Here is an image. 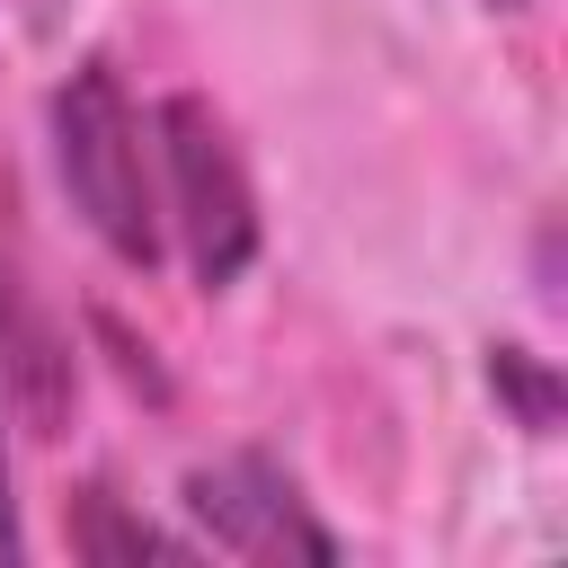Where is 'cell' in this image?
Here are the masks:
<instances>
[{
  "label": "cell",
  "mask_w": 568,
  "mask_h": 568,
  "mask_svg": "<svg viewBox=\"0 0 568 568\" xmlns=\"http://www.w3.org/2000/svg\"><path fill=\"white\" fill-rule=\"evenodd\" d=\"M53 169H62V195L71 213L98 231V248L133 275L160 266L169 231H160V186H151V142H142V115L115 80V62H80L62 89H53Z\"/></svg>",
  "instance_id": "obj_1"
},
{
  "label": "cell",
  "mask_w": 568,
  "mask_h": 568,
  "mask_svg": "<svg viewBox=\"0 0 568 568\" xmlns=\"http://www.w3.org/2000/svg\"><path fill=\"white\" fill-rule=\"evenodd\" d=\"M151 151H160V178H169V204H160V231H178L186 266L204 293H231L248 266H257V186H248V160L222 124L213 98L178 89L151 106Z\"/></svg>",
  "instance_id": "obj_2"
},
{
  "label": "cell",
  "mask_w": 568,
  "mask_h": 568,
  "mask_svg": "<svg viewBox=\"0 0 568 568\" xmlns=\"http://www.w3.org/2000/svg\"><path fill=\"white\" fill-rule=\"evenodd\" d=\"M178 506L195 515V541L231 550V559H257V568H284V559H311L328 568L337 559V532L311 515V497L293 488L284 462L266 453H213L178 479Z\"/></svg>",
  "instance_id": "obj_3"
},
{
  "label": "cell",
  "mask_w": 568,
  "mask_h": 568,
  "mask_svg": "<svg viewBox=\"0 0 568 568\" xmlns=\"http://www.w3.org/2000/svg\"><path fill=\"white\" fill-rule=\"evenodd\" d=\"M0 399L36 435H62V417H71V346L27 284V257L9 231V186H0Z\"/></svg>",
  "instance_id": "obj_4"
},
{
  "label": "cell",
  "mask_w": 568,
  "mask_h": 568,
  "mask_svg": "<svg viewBox=\"0 0 568 568\" xmlns=\"http://www.w3.org/2000/svg\"><path fill=\"white\" fill-rule=\"evenodd\" d=\"M71 550L80 559H106V568H124V559H186L195 541H178V532H160V524H142V515H124L115 506V488H71Z\"/></svg>",
  "instance_id": "obj_5"
},
{
  "label": "cell",
  "mask_w": 568,
  "mask_h": 568,
  "mask_svg": "<svg viewBox=\"0 0 568 568\" xmlns=\"http://www.w3.org/2000/svg\"><path fill=\"white\" fill-rule=\"evenodd\" d=\"M488 390L515 408V426H524V435H559V373H550V355H532V346L497 337V346H488Z\"/></svg>",
  "instance_id": "obj_6"
},
{
  "label": "cell",
  "mask_w": 568,
  "mask_h": 568,
  "mask_svg": "<svg viewBox=\"0 0 568 568\" xmlns=\"http://www.w3.org/2000/svg\"><path fill=\"white\" fill-rule=\"evenodd\" d=\"M27 559V524H18V497H9V435H0V568Z\"/></svg>",
  "instance_id": "obj_7"
},
{
  "label": "cell",
  "mask_w": 568,
  "mask_h": 568,
  "mask_svg": "<svg viewBox=\"0 0 568 568\" xmlns=\"http://www.w3.org/2000/svg\"><path fill=\"white\" fill-rule=\"evenodd\" d=\"M488 9H524V0H488Z\"/></svg>",
  "instance_id": "obj_8"
}]
</instances>
